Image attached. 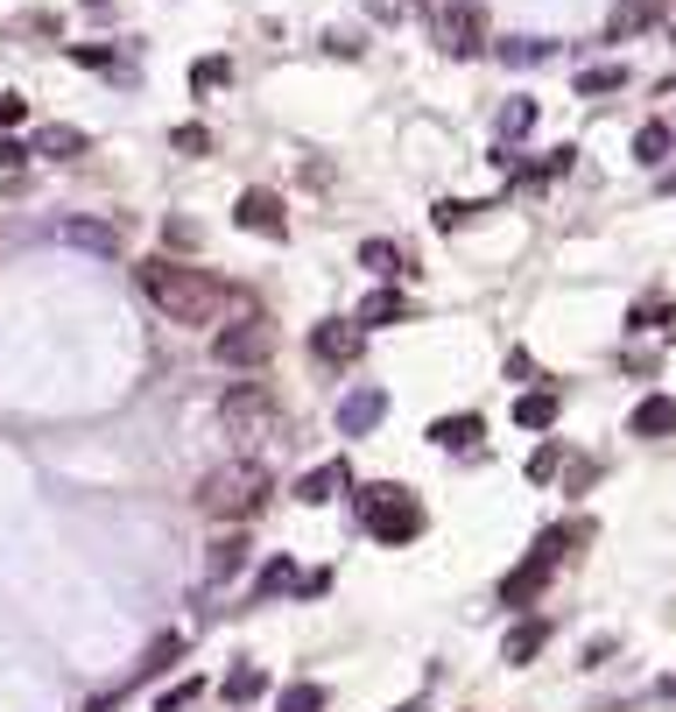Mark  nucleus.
Here are the masks:
<instances>
[{"label": "nucleus", "mask_w": 676, "mask_h": 712, "mask_svg": "<svg viewBox=\"0 0 676 712\" xmlns=\"http://www.w3.org/2000/svg\"><path fill=\"white\" fill-rule=\"evenodd\" d=\"M268 353H275V332H268L261 311H247V318H233V324L211 332V360H219V368H261Z\"/></svg>", "instance_id": "6"}, {"label": "nucleus", "mask_w": 676, "mask_h": 712, "mask_svg": "<svg viewBox=\"0 0 676 712\" xmlns=\"http://www.w3.org/2000/svg\"><path fill=\"white\" fill-rule=\"evenodd\" d=\"M169 663H177V634H163V642L148 649V663H142V684H148V678H163Z\"/></svg>", "instance_id": "25"}, {"label": "nucleus", "mask_w": 676, "mask_h": 712, "mask_svg": "<svg viewBox=\"0 0 676 712\" xmlns=\"http://www.w3.org/2000/svg\"><path fill=\"white\" fill-rule=\"evenodd\" d=\"M634 437H676V402L669 395H642V410H634Z\"/></svg>", "instance_id": "13"}, {"label": "nucleus", "mask_w": 676, "mask_h": 712, "mask_svg": "<svg viewBox=\"0 0 676 712\" xmlns=\"http://www.w3.org/2000/svg\"><path fill=\"white\" fill-rule=\"evenodd\" d=\"M648 324L676 339V311H669V303H634V332H648Z\"/></svg>", "instance_id": "23"}, {"label": "nucleus", "mask_w": 676, "mask_h": 712, "mask_svg": "<svg viewBox=\"0 0 676 712\" xmlns=\"http://www.w3.org/2000/svg\"><path fill=\"white\" fill-rule=\"evenodd\" d=\"M289 586H297V571H289V565H268V579H261V592H289Z\"/></svg>", "instance_id": "34"}, {"label": "nucleus", "mask_w": 676, "mask_h": 712, "mask_svg": "<svg viewBox=\"0 0 676 712\" xmlns=\"http://www.w3.org/2000/svg\"><path fill=\"white\" fill-rule=\"evenodd\" d=\"M268 502V466L261 458H226V466H211L198 479V515L211 523H247Z\"/></svg>", "instance_id": "2"}, {"label": "nucleus", "mask_w": 676, "mask_h": 712, "mask_svg": "<svg viewBox=\"0 0 676 712\" xmlns=\"http://www.w3.org/2000/svg\"><path fill=\"white\" fill-rule=\"evenodd\" d=\"M669 148H676V134H669L663 121H648L642 134H634V156H642V163H663V156H669Z\"/></svg>", "instance_id": "21"}, {"label": "nucleus", "mask_w": 676, "mask_h": 712, "mask_svg": "<svg viewBox=\"0 0 676 712\" xmlns=\"http://www.w3.org/2000/svg\"><path fill=\"white\" fill-rule=\"evenodd\" d=\"M543 642H550V628H543V621H521V628L508 634V649H500V657H508V663H529Z\"/></svg>", "instance_id": "18"}, {"label": "nucleus", "mask_w": 676, "mask_h": 712, "mask_svg": "<svg viewBox=\"0 0 676 712\" xmlns=\"http://www.w3.org/2000/svg\"><path fill=\"white\" fill-rule=\"evenodd\" d=\"M444 50H451V56H479V50H487V14H479L472 0H451V8H444Z\"/></svg>", "instance_id": "9"}, {"label": "nucleus", "mask_w": 676, "mask_h": 712, "mask_svg": "<svg viewBox=\"0 0 676 712\" xmlns=\"http://www.w3.org/2000/svg\"><path fill=\"white\" fill-rule=\"evenodd\" d=\"M578 536H585L578 523H571V529H550L543 544H535V557H521L508 579H500V607H529L535 592L550 586V571H557V557H564V544H578Z\"/></svg>", "instance_id": "5"}, {"label": "nucleus", "mask_w": 676, "mask_h": 712, "mask_svg": "<svg viewBox=\"0 0 676 712\" xmlns=\"http://www.w3.org/2000/svg\"><path fill=\"white\" fill-rule=\"evenodd\" d=\"M345 479H353V466H345V458H324V466H311V473L297 479V502H303V508H324Z\"/></svg>", "instance_id": "11"}, {"label": "nucleus", "mask_w": 676, "mask_h": 712, "mask_svg": "<svg viewBox=\"0 0 676 712\" xmlns=\"http://www.w3.org/2000/svg\"><path fill=\"white\" fill-rule=\"evenodd\" d=\"M621 85H627L621 64H599V71H585V79H578V92H585V100H592V92H621Z\"/></svg>", "instance_id": "24"}, {"label": "nucleus", "mask_w": 676, "mask_h": 712, "mask_svg": "<svg viewBox=\"0 0 676 712\" xmlns=\"http://www.w3.org/2000/svg\"><path fill=\"white\" fill-rule=\"evenodd\" d=\"M655 14H663V0H621V8H613V22H606V35H613V43H621V35L648 29Z\"/></svg>", "instance_id": "17"}, {"label": "nucleus", "mask_w": 676, "mask_h": 712, "mask_svg": "<svg viewBox=\"0 0 676 712\" xmlns=\"http://www.w3.org/2000/svg\"><path fill=\"white\" fill-rule=\"evenodd\" d=\"M430 437H437L444 452H466V445H479V437H487V423H479V416H437Z\"/></svg>", "instance_id": "15"}, {"label": "nucleus", "mask_w": 676, "mask_h": 712, "mask_svg": "<svg viewBox=\"0 0 676 712\" xmlns=\"http://www.w3.org/2000/svg\"><path fill=\"white\" fill-rule=\"evenodd\" d=\"M64 240L85 247V255H121V226H106V219H71Z\"/></svg>", "instance_id": "12"}, {"label": "nucleus", "mask_w": 676, "mask_h": 712, "mask_svg": "<svg viewBox=\"0 0 676 712\" xmlns=\"http://www.w3.org/2000/svg\"><path fill=\"white\" fill-rule=\"evenodd\" d=\"M134 290H142L169 324H226V311H240V290H226L211 268L198 261H169V255H148L142 268H134Z\"/></svg>", "instance_id": "1"}, {"label": "nucleus", "mask_w": 676, "mask_h": 712, "mask_svg": "<svg viewBox=\"0 0 676 712\" xmlns=\"http://www.w3.org/2000/svg\"><path fill=\"white\" fill-rule=\"evenodd\" d=\"M22 156H29V148H22V142H8V134H0V169H14V163H22Z\"/></svg>", "instance_id": "35"}, {"label": "nucleus", "mask_w": 676, "mask_h": 712, "mask_svg": "<svg viewBox=\"0 0 676 712\" xmlns=\"http://www.w3.org/2000/svg\"><path fill=\"white\" fill-rule=\"evenodd\" d=\"M261 691V670H233V678H226V699H254Z\"/></svg>", "instance_id": "30"}, {"label": "nucleus", "mask_w": 676, "mask_h": 712, "mask_svg": "<svg viewBox=\"0 0 676 712\" xmlns=\"http://www.w3.org/2000/svg\"><path fill=\"white\" fill-rule=\"evenodd\" d=\"M557 410H564V402H557V389H529V395L514 402V423H521V431H550Z\"/></svg>", "instance_id": "14"}, {"label": "nucleus", "mask_w": 676, "mask_h": 712, "mask_svg": "<svg viewBox=\"0 0 676 712\" xmlns=\"http://www.w3.org/2000/svg\"><path fill=\"white\" fill-rule=\"evenodd\" d=\"M240 565H247V536H233V529H226L219 544H211V557H205V579H233Z\"/></svg>", "instance_id": "16"}, {"label": "nucleus", "mask_w": 676, "mask_h": 712, "mask_svg": "<svg viewBox=\"0 0 676 712\" xmlns=\"http://www.w3.org/2000/svg\"><path fill=\"white\" fill-rule=\"evenodd\" d=\"M557 466H564V445H543V452H529V479H550Z\"/></svg>", "instance_id": "28"}, {"label": "nucleus", "mask_w": 676, "mask_h": 712, "mask_svg": "<svg viewBox=\"0 0 676 712\" xmlns=\"http://www.w3.org/2000/svg\"><path fill=\"white\" fill-rule=\"evenodd\" d=\"M219 431L240 437V445H275L282 437V402L261 389V381H240V389H226L219 402Z\"/></svg>", "instance_id": "3"}, {"label": "nucleus", "mask_w": 676, "mask_h": 712, "mask_svg": "<svg viewBox=\"0 0 676 712\" xmlns=\"http://www.w3.org/2000/svg\"><path fill=\"white\" fill-rule=\"evenodd\" d=\"M311 353L324 360V368H353V360L366 353V324H353V318H324V324H311Z\"/></svg>", "instance_id": "7"}, {"label": "nucleus", "mask_w": 676, "mask_h": 712, "mask_svg": "<svg viewBox=\"0 0 676 712\" xmlns=\"http://www.w3.org/2000/svg\"><path fill=\"white\" fill-rule=\"evenodd\" d=\"M35 156H85V134L79 127H43L35 134Z\"/></svg>", "instance_id": "19"}, {"label": "nucleus", "mask_w": 676, "mask_h": 712, "mask_svg": "<svg viewBox=\"0 0 676 712\" xmlns=\"http://www.w3.org/2000/svg\"><path fill=\"white\" fill-rule=\"evenodd\" d=\"M233 219L247 226V234H261V240H289V211H282L275 190H240Z\"/></svg>", "instance_id": "8"}, {"label": "nucleus", "mask_w": 676, "mask_h": 712, "mask_svg": "<svg viewBox=\"0 0 676 712\" xmlns=\"http://www.w3.org/2000/svg\"><path fill=\"white\" fill-rule=\"evenodd\" d=\"M395 318H409V297H395V290H374L360 311V324H395Z\"/></svg>", "instance_id": "20"}, {"label": "nucleus", "mask_w": 676, "mask_h": 712, "mask_svg": "<svg viewBox=\"0 0 676 712\" xmlns=\"http://www.w3.org/2000/svg\"><path fill=\"white\" fill-rule=\"evenodd\" d=\"M169 142H177L184 156H205V148H211V134H205V127H177V134H169Z\"/></svg>", "instance_id": "31"}, {"label": "nucleus", "mask_w": 676, "mask_h": 712, "mask_svg": "<svg viewBox=\"0 0 676 712\" xmlns=\"http://www.w3.org/2000/svg\"><path fill=\"white\" fill-rule=\"evenodd\" d=\"M360 268H374V276H402V255H395L388 240H366L360 247Z\"/></svg>", "instance_id": "22"}, {"label": "nucleus", "mask_w": 676, "mask_h": 712, "mask_svg": "<svg viewBox=\"0 0 676 712\" xmlns=\"http://www.w3.org/2000/svg\"><path fill=\"white\" fill-rule=\"evenodd\" d=\"M22 121H29V100H22V92H0V134L22 127Z\"/></svg>", "instance_id": "27"}, {"label": "nucleus", "mask_w": 676, "mask_h": 712, "mask_svg": "<svg viewBox=\"0 0 676 712\" xmlns=\"http://www.w3.org/2000/svg\"><path fill=\"white\" fill-rule=\"evenodd\" d=\"M500 56H508V64H543V56H550V43H529V35H521V43H508Z\"/></svg>", "instance_id": "29"}, {"label": "nucleus", "mask_w": 676, "mask_h": 712, "mask_svg": "<svg viewBox=\"0 0 676 712\" xmlns=\"http://www.w3.org/2000/svg\"><path fill=\"white\" fill-rule=\"evenodd\" d=\"M318 705H324L318 684H289V691H282V712H318Z\"/></svg>", "instance_id": "26"}, {"label": "nucleus", "mask_w": 676, "mask_h": 712, "mask_svg": "<svg viewBox=\"0 0 676 712\" xmlns=\"http://www.w3.org/2000/svg\"><path fill=\"white\" fill-rule=\"evenodd\" d=\"M360 523L381 536V544H416L423 536V508L409 487H395V479H374V487H360Z\"/></svg>", "instance_id": "4"}, {"label": "nucleus", "mask_w": 676, "mask_h": 712, "mask_svg": "<svg viewBox=\"0 0 676 712\" xmlns=\"http://www.w3.org/2000/svg\"><path fill=\"white\" fill-rule=\"evenodd\" d=\"M466 211H472V205H458V198H444V205H437V226H444V234H451V226H466Z\"/></svg>", "instance_id": "32"}, {"label": "nucleus", "mask_w": 676, "mask_h": 712, "mask_svg": "<svg viewBox=\"0 0 676 712\" xmlns=\"http://www.w3.org/2000/svg\"><path fill=\"white\" fill-rule=\"evenodd\" d=\"M381 416H388V395H381V389H353V395L339 402V431L345 437H366Z\"/></svg>", "instance_id": "10"}, {"label": "nucleus", "mask_w": 676, "mask_h": 712, "mask_svg": "<svg viewBox=\"0 0 676 712\" xmlns=\"http://www.w3.org/2000/svg\"><path fill=\"white\" fill-rule=\"evenodd\" d=\"M529 121H535V106H508V113H500V134H521Z\"/></svg>", "instance_id": "33"}]
</instances>
